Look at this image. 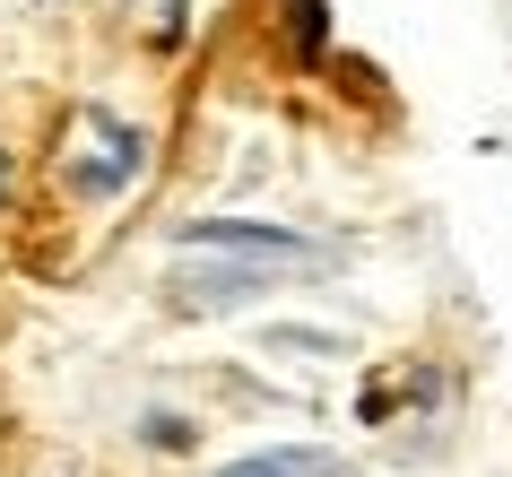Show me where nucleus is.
<instances>
[{
    "mask_svg": "<svg viewBox=\"0 0 512 477\" xmlns=\"http://www.w3.org/2000/svg\"><path fill=\"white\" fill-rule=\"evenodd\" d=\"M191 252H226V261H261V269H296L304 261V235H287V226H243V217H200V226H183Z\"/></svg>",
    "mask_w": 512,
    "mask_h": 477,
    "instance_id": "obj_1",
    "label": "nucleus"
},
{
    "mask_svg": "<svg viewBox=\"0 0 512 477\" xmlns=\"http://www.w3.org/2000/svg\"><path fill=\"white\" fill-rule=\"evenodd\" d=\"M217 477H356V469H339L322 451H252V460H235V469H217Z\"/></svg>",
    "mask_w": 512,
    "mask_h": 477,
    "instance_id": "obj_2",
    "label": "nucleus"
},
{
    "mask_svg": "<svg viewBox=\"0 0 512 477\" xmlns=\"http://www.w3.org/2000/svg\"><path fill=\"white\" fill-rule=\"evenodd\" d=\"M287 53H296V61H322L330 53V9H322V0H287Z\"/></svg>",
    "mask_w": 512,
    "mask_h": 477,
    "instance_id": "obj_3",
    "label": "nucleus"
},
{
    "mask_svg": "<svg viewBox=\"0 0 512 477\" xmlns=\"http://www.w3.org/2000/svg\"><path fill=\"white\" fill-rule=\"evenodd\" d=\"M139 443H157V451H191L200 434H191L183 417H139Z\"/></svg>",
    "mask_w": 512,
    "mask_h": 477,
    "instance_id": "obj_4",
    "label": "nucleus"
},
{
    "mask_svg": "<svg viewBox=\"0 0 512 477\" xmlns=\"http://www.w3.org/2000/svg\"><path fill=\"white\" fill-rule=\"evenodd\" d=\"M9 200H18V157L0 148V209H9Z\"/></svg>",
    "mask_w": 512,
    "mask_h": 477,
    "instance_id": "obj_5",
    "label": "nucleus"
}]
</instances>
